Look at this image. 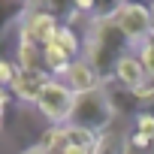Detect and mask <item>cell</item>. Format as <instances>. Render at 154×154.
Masks as SVG:
<instances>
[{
	"label": "cell",
	"mask_w": 154,
	"mask_h": 154,
	"mask_svg": "<svg viewBox=\"0 0 154 154\" xmlns=\"http://www.w3.org/2000/svg\"><path fill=\"white\" fill-rule=\"evenodd\" d=\"M130 45V39L121 33V27L115 24V18H103V21H91L88 24V36H85V60L100 72V79H115L118 60L124 57V48Z\"/></svg>",
	"instance_id": "6da1fadb"
},
{
	"label": "cell",
	"mask_w": 154,
	"mask_h": 154,
	"mask_svg": "<svg viewBox=\"0 0 154 154\" xmlns=\"http://www.w3.org/2000/svg\"><path fill=\"white\" fill-rule=\"evenodd\" d=\"M115 106H112V97L106 88H97L91 94H79L75 97V106H72V115H69V124L72 127H82V130H91L97 136L109 133L112 130V121H115Z\"/></svg>",
	"instance_id": "7a4b0ae2"
},
{
	"label": "cell",
	"mask_w": 154,
	"mask_h": 154,
	"mask_svg": "<svg viewBox=\"0 0 154 154\" xmlns=\"http://www.w3.org/2000/svg\"><path fill=\"white\" fill-rule=\"evenodd\" d=\"M72 106H75V94H72L63 82H57V79H51V82L45 85V91H42V97H39V103H36L39 115H42L45 121H51L54 127H63V121H69Z\"/></svg>",
	"instance_id": "3957f363"
},
{
	"label": "cell",
	"mask_w": 154,
	"mask_h": 154,
	"mask_svg": "<svg viewBox=\"0 0 154 154\" xmlns=\"http://www.w3.org/2000/svg\"><path fill=\"white\" fill-rule=\"evenodd\" d=\"M115 24L121 27V33L130 39V42H145L148 33H151V9L148 6H139V3H121L118 15H115Z\"/></svg>",
	"instance_id": "277c9868"
},
{
	"label": "cell",
	"mask_w": 154,
	"mask_h": 154,
	"mask_svg": "<svg viewBox=\"0 0 154 154\" xmlns=\"http://www.w3.org/2000/svg\"><path fill=\"white\" fill-rule=\"evenodd\" d=\"M48 82H51V79H48L45 69H21V66H18L15 79H12V85H9V94H12V100H18V103H39V97H42V91H45Z\"/></svg>",
	"instance_id": "5b68a950"
},
{
	"label": "cell",
	"mask_w": 154,
	"mask_h": 154,
	"mask_svg": "<svg viewBox=\"0 0 154 154\" xmlns=\"http://www.w3.org/2000/svg\"><path fill=\"white\" fill-rule=\"evenodd\" d=\"M57 27H60V21H54L51 15H45L42 9H36V6L30 3V9H27L24 21L18 24V33H21V36H27V39H33V42H39V45L45 48V45L54 39Z\"/></svg>",
	"instance_id": "8992f818"
},
{
	"label": "cell",
	"mask_w": 154,
	"mask_h": 154,
	"mask_svg": "<svg viewBox=\"0 0 154 154\" xmlns=\"http://www.w3.org/2000/svg\"><path fill=\"white\" fill-rule=\"evenodd\" d=\"M63 85L79 97V94H91V91L103 88V79H100V72H97L85 57H79V60H72L69 69L63 72Z\"/></svg>",
	"instance_id": "52a82bcc"
},
{
	"label": "cell",
	"mask_w": 154,
	"mask_h": 154,
	"mask_svg": "<svg viewBox=\"0 0 154 154\" xmlns=\"http://www.w3.org/2000/svg\"><path fill=\"white\" fill-rule=\"evenodd\" d=\"M115 82H118L121 88H127V91H136V88H142V85L148 82V72H145L139 54H124V57L118 60Z\"/></svg>",
	"instance_id": "ba28073f"
},
{
	"label": "cell",
	"mask_w": 154,
	"mask_h": 154,
	"mask_svg": "<svg viewBox=\"0 0 154 154\" xmlns=\"http://www.w3.org/2000/svg\"><path fill=\"white\" fill-rule=\"evenodd\" d=\"M18 66L21 69H45V48L21 33H18Z\"/></svg>",
	"instance_id": "9c48e42d"
},
{
	"label": "cell",
	"mask_w": 154,
	"mask_h": 154,
	"mask_svg": "<svg viewBox=\"0 0 154 154\" xmlns=\"http://www.w3.org/2000/svg\"><path fill=\"white\" fill-rule=\"evenodd\" d=\"M27 3H15V0H0V39H3V33L18 21H24V15H27Z\"/></svg>",
	"instance_id": "30bf717a"
},
{
	"label": "cell",
	"mask_w": 154,
	"mask_h": 154,
	"mask_svg": "<svg viewBox=\"0 0 154 154\" xmlns=\"http://www.w3.org/2000/svg\"><path fill=\"white\" fill-rule=\"evenodd\" d=\"M51 42H54V45H57V48H60V51H63V54H69V57H72V60H79V51H82V48H85V45H82V42H79V36H75V30H72V27H69V24H60V27H57V33H54V39H51Z\"/></svg>",
	"instance_id": "8fae6325"
},
{
	"label": "cell",
	"mask_w": 154,
	"mask_h": 154,
	"mask_svg": "<svg viewBox=\"0 0 154 154\" xmlns=\"http://www.w3.org/2000/svg\"><path fill=\"white\" fill-rule=\"evenodd\" d=\"M127 145H130V136H121V133L109 130V133L100 136V145H97L94 154H127Z\"/></svg>",
	"instance_id": "7c38bea8"
},
{
	"label": "cell",
	"mask_w": 154,
	"mask_h": 154,
	"mask_svg": "<svg viewBox=\"0 0 154 154\" xmlns=\"http://www.w3.org/2000/svg\"><path fill=\"white\" fill-rule=\"evenodd\" d=\"M69 63H72V57L63 54L54 42L45 45V69H48V72H60V75H63V72L69 69Z\"/></svg>",
	"instance_id": "4fadbf2b"
},
{
	"label": "cell",
	"mask_w": 154,
	"mask_h": 154,
	"mask_svg": "<svg viewBox=\"0 0 154 154\" xmlns=\"http://www.w3.org/2000/svg\"><path fill=\"white\" fill-rule=\"evenodd\" d=\"M139 60H142V66H145V72H148V79H154V42H142L139 45Z\"/></svg>",
	"instance_id": "5bb4252c"
},
{
	"label": "cell",
	"mask_w": 154,
	"mask_h": 154,
	"mask_svg": "<svg viewBox=\"0 0 154 154\" xmlns=\"http://www.w3.org/2000/svg\"><path fill=\"white\" fill-rule=\"evenodd\" d=\"M133 94H136L139 112H142V109H151V106H154V82H145V85H142V88H136Z\"/></svg>",
	"instance_id": "9a60e30c"
},
{
	"label": "cell",
	"mask_w": 154,
	"mask_h": 154,
	"mask_svg": "<svg viewBox=\"0 0 154 154\" xmlns=\"http://www.w3.org/2000/svg\"><path fill=\"white\" fill-rule=\"evenodd\" d=\"M136 133H142V136H148L151 142H154V115L151 112H142L139 118H136V127H133Z\"/></svg>",
	"instance_id": "2e32d148"
},
{
	"label": "cell",
	"mask_w": 154,
	"mask_h": 154,
	"mask_svg": "<svg viewBox=\"0 0 154 154\" xmlns=\"http://www.w3.org/2000/svg\"><path fill=\"white\" fill-rule=\"evenodd\" d=\"M15 72H18V66H15L12 60L0 57V88H9V85H12V79H15Z\"/></svg>",
	"instance_id": "e0dca14e"
},
{
	"label": "cell",
	"mask_w": 154,
	"mask_h": 154,
	"mask_svg": "<svg viewBox=\"0 0 154 154\" xmlns=\"http://www.w3.org/2000/svg\"><path fill=\"white\" fill-rule=\"evenodd\" d=\"M130 145H133V148H151L154 142H151L148 136H142V133H136V130H133V133H130Z\"/></svg>",
	"instance_id": "ac0fdd59"
},
{
	"label": "cell",
	"mask_w": 154,
	"mask_h": 154,
	"mask_svg": "<svg viewBox=\"0 0 154 154\" xmlns=\"http://www.w3.org/2000/svg\"><path fill=\"white\" fill-rule=\"evenodd\" d=\"M12 103V94H6V88H0V115H3V109Z\"/></svg>",
	"instance_id": "d6986e66"
},
{
	"label": "cell",
	"mask_w": 154,
	"mask_h": 154,
	"mask_svg": "<svg viewBox=\"0 0 154 154\" xmlns=\"http://www.w3.org/2000/svg\"><path fill=\"white\" fill-rule=\"evenodd\" d=\"M21 154H54L51 148H42V145H33V148H27V151H21Z\"/></svg>",
	"instance_id": "ffe728a7"
},
{
	"label": "cell",
	"mask_w": 154,
	"mask_h": 154,
	"mask_svg": "<svg viewBox=\"0 0 154 154\" xmlns=\"http://www.w3.org/2000/svg\"><path fill=\"white\" fill-rule=\"evenodd\" d=\"M151 9V30H154V6H148Z\"/></svg>",
	"instance_id": "44dd1931"
},
{
	"label": "cell",
	"mask_w": 154,
	"mask_h": 154,
	"mask_svg": "<svg viewBox=\"0 0 154 154\" xmlns=\"http://www.w3.org/2000/svg\"><path fill=\"white\" fill-rule=\"evenodd\" d=\"M148 42H154V30H151V33H148Z\"/></svg>",
	"instance_id": "7402d4cb"
},
{
	"label": "cell",
	"mask_w": 154,
	"mask_h": 154,
	"mask_svg": "<svg viewBox=\"0 0 154 154\" xmlns=\"http://www.w3.org/2000/svg\"><path fill=\"white\" fill-rule=\"evenodd\" d=\"M0 130H3V115H0Z\"/></svg>",
	"instance_id": "603a6c76"
}]
</instances>
